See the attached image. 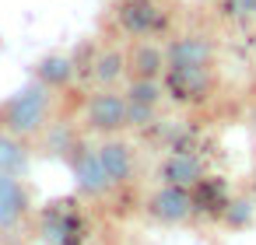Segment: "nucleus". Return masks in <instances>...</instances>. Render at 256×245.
I'll return each instance as SVG.
<instances>
[{
    "instance_id": "9b49d317",
    "label": "nucleus",
    "mask_w": 256,
    "mask_h": 245,
    "mask_svg": "<svg viewBox=\"0 0 256 245\" xmlns=\"http://www.w3.org/2000/svg\"><path fill=\"white\" fill-rule=\"evenodd\" d=\"M123 28L126 32H134L137 39H144V35H151V32H158L162 25H165V18L151 7V4H144V0H130V4L123 7Z\"/></svg>"
},
{
    "instance_id": "f3484780",
    "label": "nucleus",
    "mask_w": 256,
    "mask_h": 245,
    "mask_svg": "<svg viewBox=\"0 0 256 245\" xmlns=\"http://www.w3.org/2000/svg\"><path fill=\"white\" fill-rule=\"evenodd\" d=\"M224 221H228L232 228H246V224L252 221V203H249V200H232V203L224 207Z\"/></svg>"
},
{
    "instance_id": "1a4fd4ad",
    "label": "nucleus",
    "mask_w": 256,
    "mask_h": 245,
    "mask_svg": "<svg viewBox=\"0 0 256 245\" xmlns=\"http://www.w3.org/2000/svg\"><path fill=\"white\" fill-rule=\"evenodd\" d=\"M162 175L168 186H182V189H196L207 175H204V161L190 151H176L165 165H162Z\"/></svg>"
},
{
    "instance_id": "9d476101",
    "label": "nucleus",
    "mask_w": 256,
    "mask_h": 245,
    "mask_svg": "<svg viewBox=\"0 0 256 245\" xmlns=\"http://www.w3.org/2000/svg\"><path fill=\"white\" fill-rule=\"evenodd\" d=\"M42 231H46V242H50V245H81V238H84L81 217L70 214V210H60V207L46 214Z\"/></svg>"
},
{
    "instance_id": "20e7f679",
    "label": "nucleus",
    "mask_w": 256,
    "mask_h": 245,
    "mask_svg": "<svg viewBox=\"0 0 256 245\" xmlns=\"http://www.w3.org/2000/svg\"><path fill=\"white\" fill-rule=\"evenodd\" d=\"M168 70H210L214 63V42L207 35H179L165 49Z\"/></svg>"
},
{
    "instance_id": "2eb2a0df",
    "label": "nucleus",
    "mask_w": 256,
    "mask_h": 245,
    "mask_svg": "<svg viewBox=\"0 0 256 245\" xmlns=\"http://www.w3.org/2000/svg\"><path fill=\"white\" fill-rule=\"evenodd\" d=\"M123 67H126L123 53H116V49L102 53V56L95 60V77H98V84H102V88H112V84L123 77Z\"/></svg>"
},
{
    "instance_id": "6e6552de",
    "label": "nucleus",
    "mask_w": 256,
    "mask_h": 245,
    "mask_svg": "<svg viewBox=\"0 0 256 245\" xmlns=\"http://www.w3.org/2000/svg\"><path fill=\"white\" fill-rule=\"evenodd\" d=\"M165 88L179 102H200L210 91V70H165Z\"/></svg>"
},
{
    "instance_id": "423d86ee",
    "label": "nucleus",
    "mask_w": 256,
    "mask_h": 245,
    "mask_svg": "<svg viewBox=\"0 0 256 245\" xmlns=\"http://www.w3.org/2000/svg\"><path fill=\"white\" fill-rule=\"evenodd\" d=\"M28 214V189L18 175L0 172V231H14Z\"/></svg>"
},
{
    "instance_id": "f03ea898",
    "label": "nucleus",
    "mask_w": 256,
    "mask_h": 245,
    "mask_svg": "<svg viewBox=\"0 0 256 245\" xmlns=\"http://www.w3.org/2000/svg\"><path fill=\"white\" fill-rule=\"evenodd\" d=\"M84 123L95 130V133H120L130 126V98L112 91V88H102L98 95L88 98V109H84Z\"/></svg>"
},
{
    "instance_id": "7ed1b4c3",
    "label": "nucleus",
    "mask_w": 256,
    "mask_h": 245,
    "mask_svg": "<svg viewBox=\"0 0 256 245\" xmlns=\"http://www.w3.org/2000/svg\"><path fill=\"white\" fill-rule=\"evenodd\" d=\"M70 172H74V182L84 196H102L112 189L106 168H102V158H98V147H84V144H74L70 147Z\"/></svg>"
},
{
    "instance_id": "f257e3e1",
    "label": "nucleus",
    "mask_w": 256,
    "mask_h": 245,
    "mask_svg": "<svg viewBox=\"0 0 256 245\" xmlns=\"http://www.w3.org/2000/svg\"><path fill=\"white\" fill-rule=\"evenodd\" d=\"M50 105H53V88H46L42 81H32L0 105V130L28 140L42 133V126L50 123Z\"/></svg>"
},
{
    "instance_id": "0eeeda50",
    "label": "nucleus",
    "mask_w": 256,
    "mask_h": 245,
    "mask_svg": "<svg viewBox=\"0 0 256 245\" xmlns=\"http://www.w3.org/2000/svg\"><path fill=\"white\" fill-rule=\"evenodd\" d=\"M98 158H102V168H106L112 189H116V186H126V182L134 179V172H137L134 151H130L123 140H106V144L98 147Z\"/></svg>"
},
{
    "instance_id": "f8f14e48",
    "label": "nucleus",
    "mask_w": 256,
    "mask_h": 245,
    "mask_svg": "<svg viewBox=\"0 0 256 245\" xmlns=\"http://www.w3.org/2000/svg\"><path fill=\"white\" fill-rule=\"evenodd\" d=\"M130 67H134V77H151V81H162V74L168 70V60L158 46L151 42H140L134 53H130Z\"/></svg>"
},
{
    "instance_id": "dca6fc26",
    "label": "nucleus",
    "mask_w": 256,
    "mask_h": 245,
    "mask_svg": "<svg viewBox=\"0 0 256 245\" xmlns=\"http://www.w3.org/2000/svg\"><path fill=\"white\" fill-rule=\"evenodd\" d=\"M70 74H74L70 60H64V56H50V60H42L39 81H42L46 88H60V84H67V81H70Z\"/></svg>"
},
{
    "instance_id": "ddd939ff",
    "label": "nucleus",
    "mask_w": 256,
    "mask_h": 245,
    "mask_svg": "<svg viewBox=\"0 0 256 245\" xmlns=\"http://www.w3.org/2000/svg\"><path fill=\"white\" fill-rule=\"evenodd\" d=\"M28 168V147L22 137L0 130V172L4 175H22Z\"/></svg>"
},
{
    "instance_id": "a211bd4d",
    "label": "nucleus",
    "mask_w": 256,
    "mask_h": 245,
    "mask_svg": "<svg viewBox=\"0 0 256 245\" xmlns=\"http://www.w3.org/2000/svg\"><path fill=\"white\" fill-rule=\"evenodd\" d=\"M242 7H246L249 14H256V0H242Z\"/></svg>"
},
{
    "instance_id": "4468645a",
    "label": "nucleus",
    "mask_w": 256,
    "mask_h": 245,
    "mask_svg": "<svg viewBox=\"0 0 256 245\" xmlns=\"http://www.w3.org/2000/svg\"><path fill=\"white\" fill-rule=\"evenodd\" d=\"M130 105L134 109H144V112H154L158 102H162V81H151V77H134L130 91H126Z\"/></svg>"
},
{
    "instance_id": "39448f33",
    "label": "nucleus",
    "mask_w": 256,
    "mask_h": 245,
    "mask_svg": "<svg viewBox=\"0 0 256 245\" xmlns=\"http://www.w3.org/2000/svg\"><path fill=\"white\" fill-rule=\"evenodd\" d=\"M193 210H196L193 193L182 189V186H168V182L162 189H154L151 200H148V214L162 224H182V221H190Z\"/></svg>"
}]
</instances>
